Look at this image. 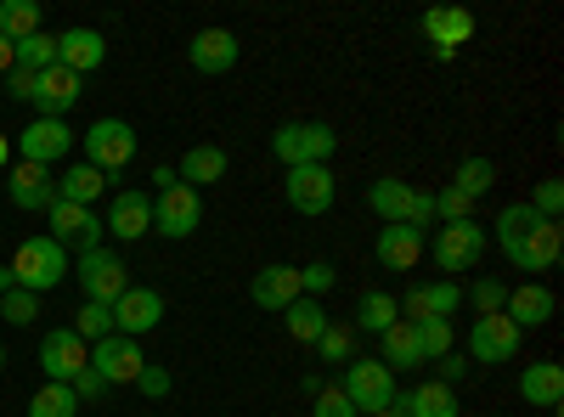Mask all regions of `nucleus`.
<instances>
[{"label":"nucleus","mask_w":564,"mask_h":417,"mask_svg":"<svg viewBox=\"0 0 564 417\" xmlns=\"http://www.w3.org/2000/svg\"><path fill=\"white\" fill-rule=\"evenodd\" d=\"M311 417H356V406L339 384H322V395L311 400Z\"/></svg>","instance_id":"c03bdc74"},{"label":"nucleus","mask_w":564,"mask_h":417,"mask_svg":"<svg viewBox=\"0 0 564 417\" xmlns=\"http://www.w3.org/2000/svg\"><path fill=\"white\" fill-rule=\"evenodd\" d=\"M423 34H430V52H457V45L475 40V12H463V7L430 12L423 18Z\"/></svg>","instance_id":"b1692460"},{"label":"nucleus","mask_w":564,"mask_h":417,"mask_svg":"<svg viewBox=\"0 0 564 417\" xmlns=\"http://www.w3.org/2000/svg\"><path fill=\"white\" fill-rule=\"evenodd\" d=\"M108 310H113V333L141 339V333H153L159 321H164V294L159 288H124Z\"/></svg>","instance_id":"2eb2a0df"},{"label":"nucleus","mask_w":564,"mask_h":417,"mask_svg":"<svg viewBox=\"0 0 564 417\" xmlns=\"http://www.w3.org/2000/svg\"><path fill=\"white\" fill-rule=\"evenodd\" d=\"M12 68H29V74H45V68H57V34H29L23 45H12Z\"/></svg>","instance_id":"f704fd0d"},{"label":"nucleus","mask_w":564,"mask_h":417,"mask_svg":"<svg viewBox=\"0 0 564 417\" xmlns=\"http://www.w3.org/2000/svg\"><path fill=\"white\" fill-rule=\"evenodd\" d=\"M468 305H475L480 316H497L508 305V283H497V276H480L475 288H468Z\"/></svg>","instance_id":"a19ab883"},{"label":"nucleus","mask_w":564,"mask_h":417,"mask_svg":"<svg viewBox=\"0 0 564 417\" xmlns=\"http://www.w3.org/2000/svg\"><path fill=\"white\" fill-rule=\"evenodd\" d=\"M491 238L502 243L508 265H520V271H547L564 254V226L558 220H542L531 204H508L497 215V226H491Z\"/></svg>","instance_id":"f257e3e1"},{"label":"nucleus","mask_w":564,"mask_h":417,"mask_svg":"<svg viewBox=\"0 0 564 417\" xmlns=\"http://www.w3.org/2000/svg\"><path fill=\"white\" fill-rule=\"evenodd\" d=\"M108 63V40L97 34V29H68V34H57V68H68V74H90V68H102Z\"/></svg>","instance_id":"6ab92c4d"},{"label":"nucleus","mask_w":564,"mask_h":417,"mask_svg":"<svg viewBox=\"0 0 564 417\" xmlns=\"http://www.w3.org/2000/svg\"><path fill=\"white\" fill-rule=\"evenodd\" d=\"M74 102H79V74L45 68V74L34 79V119H63Z\"/></svg>","instance_id":"4be33fe9"},{"label":"nucleus","mask_w":564,"mask_h":417,"mask_svg":"<svg viewBox=\"0 0 564 417\" xmlns=\"http://www.w3.org/2000/svg\"><path fill=\"white\" fill-rule=\"evenodd\" d=\"M553 310H558V299H553V288H542V283L508 288V305H502V316H508L520 333H525V328H547Z\"/></svg>","instance_id":"412c9836"},{"label":"nucleus","mask_w":564,"mask_h":417,"mask_svg":"<svg viewBox=\"0 0 564 417\" xmlns=\"http://www.w3.org/2000/svg\"><path fill=\"white\" fill-rule=\"evenodd\" d=\"M339 389L350 395V406L356 411H390V400H395V373L384 361H345V378H339Z\"/></svg>","instance_id":"39448f33"},{"label":"nucleus","mask_w":564,"mask_h":417,"mask_svg":"<svg viewBox=\"0 0 564 417\" xmlns=\"http://www.w3.org/2000/svg\"><path fill=\"white\" fill-rule=\"evenodd\" d=\"M135 389L148 395V400H164V395H170V373L148 361V366H141V378H135Z\"/></svg>","instance_id":"de8ad7c7"},{"label":"nucleus","mask_w":564,"mask_h":417,"mask_svg":"<svg viewBox=\"0 0 564 417\" xmlns=\"http://www.w3.org/2000/svg\"><path fill=\"white\" fill-rule=\"evenodd\" d=\"M520 395L531 406H547L558 417V400H564V366L558 361H531L525 373H520Z\"/></svg>","instance_id":"393cba45"},{"label":"nucleus","mask_w":564,"mask_h":417,"mask_svg":"<svg viewBox=\"0 0 564 417\" xmlns=\"http://www.w3.org/2000/svg\"><path fill=\"white\" fill-rule=\"evenodd\" d=\"M12 276H18V288L29 294H52L63 276H68V249H57L52 238H29L12 260Z\"/></svg>","instance_id":"7ed1b4c3"},{"label":"nucleus","mask_w":564,"mask_h":417,"mask_svg":"<svg viewBox=\"0 0 564 417\" xmlns=\"http://www.w3.org/2000/svg\"><path fill=\"white\" fill-rule=\"evenodd\" d=\"M18 288V276H12V265H0V294H12Z\"/></svg>","instance_id":"6e6d98bb"},{"label":"nucleus","mask_w":564,"mask_h":417,"mask_svg":"<svg viewBox=\"0 0 564 417\" xmlns=\"http://www.w3.org/2000/svg\"><path fill=\"white\" fill-rule=\"evenodd\" d=\"M334 169L327 164H305V169H289V180H282V198H289L294 215H327L334 209Z\"/></svg>","instance_id":"f8f14e48"},{"label":"nucleus","mask_w":564,"mask_h":417,"mask_svg":"<svg viewBox=\"0 0 564 417\" xmlns=\"http://www.w3.org/2000/svg\"><path fill=\"white\" fill-rule=\"evenodd\" d=\"M79 142H85V164H97L102 175H113V169H124L135 158V130L124 119H97Z\"/></svg>","instance_id":"423d86ee"},{"label":"nucleus","mask_w":564,"mask_h":417,"mask_svg":"<svg viewBox=\"0 0 564 417\" xmlns=\"http://www.w3.org/2000/svg\"><path fill=\"white\" fill-rule=\"evenodd\" d=\"M395 321H401L395 294H384V288L361 294V305H356V328H361V333H384V328H395Z\"/></svg>","instance_id":"2f4dec72"},{"label":"nucleus","mask_w":564,"mask_h":417,"mask_svg":"<svg viewBox=\"0 0 564 417\" xmlns=\"http://www.w3.org/2000/svg\"><path fill=\"white\" fill-rule=\"evenodd\" d=\"M384 339V366H390V373H412V366H423V344H417V328H412V321H395V328H384L379 333Z\"/></svg>","instance_id":"cd10ccee"},{"label":"nucleus","mask_w":564,"mask_h":417,"mask_svg":"<svg viewBox=\"0 0 564 417\" xmlns=\"http://www.w3.org/2000/svg\"><path fill=\"white\" fill-rule=\"evenodd\" d=\"M74 333H79L85 344L108 339V333H113V310H108V305H85V310H79V321H74Z\"/></svg>","instance_id":"ea45409f"},{"label":"nucleus","mask_w":564,"mask_h":417,"mask_svg":"<svg viewBox=\"0 0 564 417\" xmlns=\"http://www.w3.org/2000/svg\"><path fill=\"white\" fill-rule=\"evenodd\" d=\"M372 254H379L384 271H412V265L423 260V231H412V226H384L379 243H372Z\"/></svg>","instance_id":"5701e85b"},{"label":"nucleus","mask_w":564,"mask_h":417,"mask_svg":"<svg viewBox=\"0 0 564 417\" xmlns=\"http://www.w3.org/2000/svg\"><path fill=\"white\" fill-rule=\"evenodd\" d=\"M186 57H193V68L198 74H231L238 68V57H243V45H238V34L231 29H198L193 34V45H186Z\"/></svg>","instance_id":"dca6fc26"},{"label":"nucleus","mask_w":564,"mask_h":417,"mask_svg":"<svg viewBox=\"0 0 564 417\" xmlns=\"http://www.w3.org/2000/svg\"><path fill=\"white\" fill-rule=\"evenodd\" d=\"M34 79H40V74H29V68H12V74H7V97H18V102H34Z\"/></svg>","instance_id":"8fccbe9b"},{"label":"nucleus","mask_w":564,"mask_h":417,"mask_svg":"<svg viewBox=\"0 0 564 417\" xmlns=\"http://www.w3.org/2000/svg\"><path fill=\"white\" fill-rule=\"evenodd\" d=\"M7 164H12V135L0 130V169H7Z\"/></svg>","instance_id":"5fc2aeb1"},{"label":"nucleus","mask_w":564,"mask_h":417,"mask_svg":"<svg viewBox=\"0 0 564 417\" xmlns=\"http://www.w3.org/2000/svg\"><path fill=\"white\" fill-rule=\"evenodd\" d=\"M249 299L260 310H289L300 299V265H260L249 283Z\"/></svg>","instance_id":"aec40b11"},{"label":"nucleus","mask_w":564,"mask_h":417,"mask_svg":"<svg viewBox=\"0 0 564 417\" xmlns=\"http://www.w3.org/2000/svg\"><path fill=\"white\" fill-rule=\"evenodd\" d=\"M74 153V130L63 119H29L18 130V164H40V169H52L57 158Z\"/></svg>","instance_id":"0eeeda50"},{"label":"nucleus","mask_w":564,"mask_h":417,"mask_svg":"<svg viewBox=\"0 0 564 417\" xmlns=\"http://www.w3.org/2000/svg\"><path fill=\"white\" fill-rule=\"evenodd\" d=\"M401 417H457V395L446 384H417V389H395L390 400Z\"/></svg>","instance_id":"a878e982"},{"label":"nucleus","mask_w":564,"mask_h":417,"mask_svg":"<svg viewBox=\"0 0 564 417\" xmlns=\"http://www.w3.org/2000/svg\"><path fill=\"white\" fill-rule=\"evenodd\" d=\"M446 187H457L463 198H486V193L497 187V164H491V158H463V164L452 169Z\"/></svg>","instance_id":"72a5a7b5"},{"label":"nucleus","mask_w":564,"mask_h":417,"mask_svg":"<svg viewBox=\"0 0 564 417\" xmlns=\"http://www.w3.org/2000/svg\"><path fill=\"white\" fill-rule=\"evenodd\" d=\"M7 198H12V209H23V215H52V204H57V175L40 169V164H12V169H7Z\"/></svg>","instance_id":"4468645a"},{"label":"nucleus","mask_w":564,"mask_h":417,"mask_svg":"<svg viewBox=\"0 0 564 417\" xmlns=\"http://www.w3.org/2000/svg\"><path fill=\"white\" fill-rule=\"evenodd\" d=\"M531 209H536L542 220H558V209H564V187H558V180H542L536 198H531Z\"/></svg>","instance_id":"49530a36"},{"label":"nucleus","mask_w":564,"mask_h":417,"mask_svg":"<svg viewBox=\"0 0 564 417\" xmlns=\"http://www.w3.org/2000/svg\"><path fill=\"white\" fill-rule=\"evenodd\" d=\"M29 417H79V395L68 384H45V389H34Z\"/></svg>","instance_id":"c9c22d12"},{"label":"nucleus","mask_w":564,"mask_h":417,"mask_svg":"<svg viewBox=\"0 0 564 417\" xmlns=\"http://www.w3.org/2000/svg\"><path fill=\"white\" fill-rule=\"evenodd\" d=\"M412 328H417V344H423V366L441 361V355L452 350V339H457L446 316H423V321H412Z\"/></svg>","instance_id":"e433bc0d"},{"label":"nucleus","mask_w":564,"mask_h":417,"mask_svg":"<svg viewBox=\"0 0 564 417\" xmlns=\"http://www.w3.org/2000/svg\"><path fill=\"white\" fill-rule=\"evenodd\" d=\"M40 366H45V378H52V384H74L90 366V344L74 328H52L40 339Z\"/></svg>","instance_id":"9b49d317"},{"label":"nucleus","mask_w":564,"mask_h":417,"mask_svg":"<svg viewBox=\"0 0 564 417\" xmlns=\"http://www.w3.org/2000/svg\"><path fill=\"white\" fill-rule=\"evenodd\" d=\"M29 34H40V7L34 0H0V40L23 45Z\"/></svg>","instance_id":"473e14b6"},{"label":"nucleus","mask_w":564,"mask_h":417,"mask_svg":"<svg viewBox=\"0 0 564 417\" xmlns=\"http://www.w3.org/2000/svg\"><path fill=\"white\" fill-rule=\"evenodd\" d=\"M339 147V135L334 124H322V119H289V124H276L271 130V153L289 164V169H305V164H327Z\"/></svg>","instance_id":"f03ea898"},{"label":"nucleus","mask_w":564,"mask_h":417,"mask_svg":"<svg viewBox=\"0 0 564 417\" xmlns=\"http://www.w3.org/2000/svg\"><path fill=\"white\" fill-rule=\"evenodd\" d=\"M412 193H417V187H406V180L384 175V180H372V187H367V209L379 215L384 226H406V215H412Z\"/></svg>","instance_id":"bb28decb"},{"label":"nucleus","mask_w":564,"mask_h":417,"mask_svg":"<svg viewBox=\"0 0 564 417\" xmlns=\"http://www.w3.org/2000/svg\"><path fill=\"white\" fill-rule=\"evenodd\" d=\"M102 231H113L119 243L148 238V231H153V198H148V193H119V198L108 204V220H102Z\"/></svg>","instance_id":"a211bd4d"},{"label":"nucleus","mask_w":564,"mask_h":417,"mask_svg":"<svg viewBox=\"0 0 564 417\" xmlns=\"http://www.w3.org/2000/svg\"><path fill=\"white\" fill-rule=\"evenodd\" d=\"M198 226H204V193H193L186 180H175V187H164L153 198V231L159 238L181 243V238H193Z\"/></svg>","instance_id":"20e7f679"},{"label":"nucleus","mask_w":564,"mask_h":417,"mask_svg":"<svg viewBox=\"0 0 564 417\" xmlns=\"http://www.w3.org/2000/svg\"><path fill=\"white\" fill-rule=\"evenodd\" d=\"M463 373H468V355H457V350H446V355H441V378H435V384H446V389H452V384H457Z\"/></svg>","instance_id":"603ef678"},{"label":"nucleus","mask_w":564,"mask_h":417,"mask_svg":"<svg viewBox=\"0 0 564 417\" xmlns=\"http://www.w3.org/2000/svg\"><path fill=\"white\" fill-rule=\"evenodd\" d=\"M226 164H231V158H226L220 147H193V153H186V158H181V169H175V180H186V187H193V193H198V187H215V180L226 175Z\"/></svg>","instance_id":"c756f323"},{"label":"nucleus","mask_w":564,"mask_h":417,"mask_svg":"<svg viewBox=\"0 0 564 417\" xmlns=\"http://www.w3.org/2000/svg\"><path fill=\"white\" fill-rule=\"evenodd\" d=\"M423 299H430V316H452L463 305V288L457 283H423Z\"/></svg>","instance_id":"a18cd8bd"},{"label":"nucleus","mask_w":564,"mask_h":417,"mask_svg":"<svg viewBox=\"0 0 564 417\" xmlns=\"http://www.w3.org/2000/svg\"><path fill=\"white\" fill-rule=\"evenodd\" d=\"M339 283V271L334 265H327V260H311L305 271H300V294L305 299H316V294H327V288H334Z\"/></svg>","instance_id":"37998d69"},{"label":"nucleus","mask_w":564,"mask_h":417,"mask_svg":"<svg viewBox=\"0 0 564 417\" xmlns=\"http://www.w3.org/2000/svg\"><path fill=\"white\" fill-rule=\"evenodd\" d=\"M486 254V226L480 220H452L435 231V265L441 271H475Z\"/></svg>","instance_id":"9d476101"},{"label":"nucleus","mask_w":564,"mask_h":417,"mask_svg":"<svg viewBox=\"0 0 564 417\" xmlns=\"http://www.w3.org/2000/svg\"><path fill=\"white\" fill-rule=\"evenodd\" d=\"M316 350H322V361H334V366L356 361V339H350V328H339V321H327V333L316 339Z\"/></svg>","instance_id":"4c0bfd02"},{"label":"nucleus","mask_w":564,"mask_h":417,"mask_svg":"<svg viewBox=\"0 0 564 417\" xmlns=\"http://www.w3.org/2000/svg\"><path fill=\"white\" fill-rule=\"evenodd\" d=\"M79 288H85V305H113V299L130 288L124 260L108 254V249H85V254H79Z\"/></svg>","instance_id":"1a4fd4ad"},{"label":"nucleus","mask_w":564,"mask_h":417,"mask_svg":"<svg viewBox=\"0 0 564 417\" xmlns=\"http://www.w3.org/2000/svg\"><path fill=\"white\" fill-rule=\"evenodd\" d=\"M12 74V40H0V79Z\"/></svg>","instance_id":"864d4df0"},{"label":"nucleus","mask_w":564,"mask_h":417,"mask_svg":"<svg viewBox=\"0 0 564 417\" xmlns=\"http://www.w3.org/2000/svg\"><path fill=\"white\" fill-rule=\"evenodd\" d=\"M412 231H430L435 226V193H412V215H406Z\"/></svg>","instance_id":"09e8293b"},{"label":"nucleus","mask_w":564,"mask_h":417,"mask_svg":"<svg viewBox=\"0 0 564 417\" xmlns=\"http://www.w3.org/2000/svg\"><path fill=\"white\" fill-rule=\"evenodd\" d=\"M0 316H7L12 328H29V321L40 316V294H29V288H12V294H0Z\"/></svg>","instance_id":"58836bf2"},{"label":"nucleus","mask_w":564,"mask_h":417,"mask_svg":"<svg viewBox=\"0 0 564 417\" xmlns=\"http://www.w3.org/2000/svg\"><path fill=\"white\" fill-rule=\"evenodd\" d=\"M520 328L497 310V316H475V328H468V361H486V366H497V361H513L520 355Z\"/></svg>","instance_id":"ddd939ff"},{"label":"nucleus","mask_w":564,"mask_h":417,"mask_svg":"<svg viewBox=\"0 0 564 417\" xmlns=\"http://www.w3.org/2000/svg\"><path fill=\"white\" fill-rule=\"evenodd\" d=\"M372 417H401V411H395V406H390V411H372Z\"/></svg>","instance_id":"4d7b16f0"},{"label":"nucleus","mask_w":564,"mask_h":417,"mask_svg":"<svg viewBox=\"0 0 564 417\" xmlns=\"http://www.w3.org/2000/svg\"><path fill=\"white\" fill-rule=\"evenodd\" d=\"M45 220H52V243L57 249H102L97 238H102V220L97 215H90V209H79V204H52V215H45Z\"/></svg>","instance_id":"f3484780"},{"label":"nucleus","mask_w":564,"mask_h":417,"mask_svg":"<svg viewBox=\"0 0 564 417\" xmlns=\"http://www.w3.org/2000/svg\"><path fill=\"white\" fill-rule=\"evenodd\" d=\"M68 389H74V395H79V400H102V395H108V384H102V378H97V373H90V366H85V373H79V378H74V384H68Z\"/></svg>","instance_id":"3c124183"},{"label":"nucleus","mask_w":564,"mask_h":417,"mask_svg":"<svg viewBox=\"0 0 564 417\" xmlns=\"http://www.w3.org/2000/svg\"><path fill=\"white\" fill-rule=\"evenodd\" d=\"M108 193V175L97 169V164H74L63 180H57V204H79V209H90Z\"/></svg>","instance_id":"c85d7f7f"},{"label":"nucleus","mask_w":564,"mask_h":417,"mask_svg":"<svg viewBox=\"0 0 564 417\" xmlns=\"http://www.w3.org/2000/svg\"><path fill=\"white\" fill-rule=\"evenodd\" d=\"M282 328H289V339H300V344H316L322 333H327V310L316 305V299H294L289 310H282Z\"/></svg>","instance_id":"7c9ffc66"},{"label":"nucleus","mask_w":564,"mask_h":417,"mask_svg":"<svg viewBox=\"0 0 564 417\" xmlns=\"http://www.w3.org/2000/svg\"><path fill=\"white\" fill-rule=\"evenodd\" d=\"M0 366H7V344H0Z\"/></svg>","instance_id":"13d9d810"},{"label":"nucleus","mask_w":564,"mask_h":417,"mask_svg":"<svg viewBox=\"0 0 564 417\" xmlns=\"http://www.w3.org/2000/svg\"><path fill=\"white\" fill-rule=\"evenodd\" d=\"M141 366H148V355H141V344L124 339V333H108V339L90 344V373H97L108 389H113V384H135Z\"/></svg>","instance_id":"6e6552de"},{"label":"nucleus","mask_w":564,"mask_h":417,"mask_svg":"<svg viewBox=\"0 0 564 417\" xmlns=\"http://www.w3.org/2000/svg\"><path fill=\"white\" fill-rule=\"evenodd\" d=\"M435 220L452 226V220H475V198H463L457 187H441L435 193Z\"/></svg>","instance_id":"79ce46f5"}]
</instances>
